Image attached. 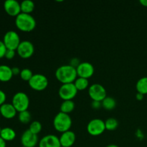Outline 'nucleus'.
I'll use <instances>...</instances> for the list:
<instances>
[{
    "instance_id": "nucleus-10",
    "label": "nucleus",
    "mask_w": 147,
    "mask_h": 147,
    "mask_svg": "<svg viewBox=\"0 0 147 147\" xmlns=\"http://www.w3.org/2000/svg\"><path fill=\"white\" fill-rule=\"evenodd\" d=\"M17 53L20 57L28 59L33 55L34 53V46L29 40H23L20 42L17 49Z\"/></svg>"
},
{
    "instance_id": "nucleus-18",
    "label": "nucleus",
    "mask_w": 147,
    "mask_h": 147,
    "mask_svg": "<svg viewBox=\"0 0 147 147\" xmlns=\"http://www.w3.org/2000/svg\"><path fill=\"white\" fill-rule=\"evenodd\" d=\"M0 136L5 142H11L16 137V132L14 129L9 127H5L1 129L0 131Z\"/></svg>"
},
{
    "instance_id": "nucleus-22",
    "label": "nucleus",
    "mask_w": 147,
    "mask_h": 147,
    "mask_svg": "<svg viewBox=\"0 0 147 147\" xmlns=\"http://www.w3.org/2000/svg\"><path fill=\"white\" fill-rule=\"evenodd\" d=\"M116 101L111 96H107L104 100L102 101V107L106 110L111 111L116 108Z\"/></svg>"
},
{
    "instance_id": "nucleus-33",
    "label": "nucleus",
    "mask_w": 147,
    "mask_h": 147,
    "mask_svg": "<svg viewBox=\"0 0 147 147\" xmlns=\"http://www.w3.org/2000/svg\"><path fill=\"white\" fill-rule=\"evenodd\" d=\"M11 70H12V73L13 76H17V75H20L21 70H20V68L17 67H11Z\"/></svg>"
},
{
    "instance_id": "nucleus-4",
    "label": "nucleus",
    "mask_w": 147,
    "mask_h": 147,
    "mask_svg": "<svg viewBox=\"0 0 147 147\" xmlns=\"http://www.w3.org/2000/svg\"><path fill=\"white\" fill-rule=\"evenodd\" d=\"M11 104L14 106L17 111L20 113L27 111L30 106V98L24 92H17L13 96Z\"/></svg>"
},
{
    "instance_id": "nucleus-38",
    "label": "nucleus",
    "mask_w": 147,
    "mask_h": 147,
    "mask_svg": "<svg viewBox=\"0 0 147 147\" xmlns=\"http://www.w3.org/2000/svg\"><path fill=\"white\" fill-rule=\"evenodd\" d=\"M1 128H0V131H1Z\"/></svg>"
},
{
    "instance_id": "nucleus-36",
    "label": "nucleus",
    "mask_w": 147,
    "mask_h": 147,
    "mask_svg": "<svg viewBox=\"0 0 147 147\" xmlns=\"http://www.w3.org/2000/svg\"><path fill=\"white\" fill-rule=\"evenodd\" d=\"M140 4L142 5H143L144 7H147V0H140Z\"/></svg>"
},
{
    "instance_id": "nucleus-5",
    "label": "nucleus",
    "mask_w": 147,
    "mask_h": 147,
    "mask_svg": "<svg viewBox=\"0 0 147 147\" xmlns=\"http://www.w3.org/2000/svg\"><path fill=\"white\" fill-rule=\"evenodd\" d=\"M2 41L7 50H17V47L22 42L17 32L13 30H10L5 33Z\"/></svg>"
},
{
    "instance_id": "nucleus-25",
    "label": "nucleus",
    "mask_w": 147,
    "mask_h": 147,
    "mask_svg": "<svg viewBox=\"0 0 147 147\" xmlns=\"http://www.w3.org/2000/svg\"><path fill=\"white\" fill-rule=\"evenodd\" d=\"M18 119L19 121H20L22 123L27 124V123H30V122L31 121V113H30V111H28V110L20 112V113H19Z\"/></svg>"
},
{
    "instance_id": "nucleus-24",
    "label": "nucleus",
    "mask_w": 147,
    "mask_h": 147,
    "mask_svg": "<svg viewBox=\"0 0 147 147\" xmlns=\"http://www.w3.org/2000/svg\"><path fill=\"white\" fill-rule=\"evenodd\" d=\"M105 126H106V130L114 131L119 126V121L114 118H109L105 121Z\"/></svg>"
},
{
    "instance_id": "nucleus-19",
    "label": "nucleus",
    "mask_w": 147,
    "mask_h": 147,
    "mask_svg": "<svg viewBox=\"0 0 147 147\" xmlns=\"http://www.w3.org/2000/svg\"><path fill=\"white\" fill-rule=\"evenodd\" d=\"M21 7V12L25 14H30L34 9V3L31 0H24L20 3Z\"/></svg>"
},
{
    "instance_id": "nucleus-6",
    "label": "nucleus",
    "mask_w": 147,
    "mask_h": 147,
    "mask_svg": "<svg viewBox=\"0 0 147 147\" xmlns=\"http://www.w3.org/2000/svg\"><path fill=\"white\" fill-rule=\"evenodd\" d=\"M32 89L37 91H42L47 88L48 86V79L45 76L40 73L33 75L32 78L28 82Z\"/></svg>"
},
{
    "instance_id": "nucleus-16",
    "label": "nucleus",
    "mask_w": 147,
    "mask_h": 147,
    "mask_svg": "<svg viewBox=\"0 0 147 147\" xmlns=\"http://www.w3.org/2000/svg\"><path fill=\"white\" fill-rule=\"evenodd\" d=\"M17 112L11 103H4L0 106V114L7 119H11L15 117Z\"/></svg>"
},
{
    "instance_id": "nucleus-12",
    "label": "nucleus",
    "mask_w": 147,
    "mask_h": 147,
    "mask_svg": "<svg viewBox=\"0 0 147 147\" xmlns=\"http://www.w3.org/2000/svg\"><path fill=\"white\" fill-rule=\"evenodd\" d=\"M21 144L24 147H35L39 144L38 136L27 129L22 135Z\"/></svg>"
},
{
    "instance_id": "nucleus-15",
    "label": "nucleus",
    "mask_w": 147,
    "mask_h": 147,
    "mask_svg": "<svg viewBox=\"0 0 147 147\" xmlns=\"http://www.w3.org/2000/svg\"><path fill=\"white\" fill-rule=\"evenodd\" d=\"M59 139H60L61 146L71 147L76 142V136L74 132L70 130L64 132V133H62L61 136Z\"/></svg>"
},
{
    "instance_id": "nucleus-39",
    "label": "nucleus",
    "mask_w": 147,
    "mask_h": 147,
    "mask_svg": "<svg viewBox=\"0 0 147 147\" xmlns=\"http://www.w3.org/2000/svg\"><path fill=\"white\" fill-rule=\"evenodd\" d=\"M0 117H1V114H0Z\"/></svg>"
},
{
    "instance_id": "nucleus-21",
    "label": "nucleus",
    "mask_w": 147,
    "mask_h": 147,
    "mask_svg": "<svg viewBox=\"0 0 147 147\" xmlns=\"http://www.w3.org/2000/svg\"><path fill=\"white\" fill-rule=\"evenodd\" d=\"M136 88L138 93L143 95L147 94V77H143L138 80Z\"/></svg>"
},
{
    "instance_id": "nucleus-3",
    "label": "nucleus",
    "mask_w": 147,
    "mask_h": 147,
    "mask_svg": "<svg viewBox=\"0 0 147 147\" xmlns=\"http://www.w3.org/2000/svg\"><path fill=\"white\" fill-rule=\"evenodd\" d=\"M72 126V119L69 114L59 112L54 118L53 126L55 129L60 133L70 131Z\"/></svg>"
},
{
    "instance_id": "nucleus-11",
    "label": "nucleus",
    "mask_w": 147,
    "mask_h": 147,
    "mask_svg": "<svg viewBox=\"0 0 147 147\" xmlns=\"http://www.w3.org/2000/svg\"><path fill=\"white\" fill-rule=\"evenodd\" d=\"M76 71L78 77L88 79L94 74L95 69L91 63L88 62H82L76 67Z\"/></svg>"
},
{
    "instance_id": "nucleus-8",
    "label": "nucleus",
    "mask_w": 147,
    "mask_h": 147,
    "mask_svg": "<svg viewBox=\"0 0 147 147\" xmlns=\"http://www.w3.org/2000/svg\"><path fill=\"white\" fill-rule=\"evenodd\" d=\"M78 91L74 83L63 84L59 88L58 94L63 100H73L77 95Z\"/></svg>"
},
{
    "instance_id": "nucleus-9",
    "label": "nucleus",
    "mask_w": 147,
    "mask_h": 147,
    "mask_svg": "<svg viewBox=\"0 0 147 147\" xmlns=\"http://www.w3.org/2000/svg\"><path fill=\"white\" fill-rule=\"evenodd\" d=\"M105 130H106L105 121H103L102 119H92L87 125V131L91 136H100L105 131Z\"/></svg>"
},
{
    "instance_id": "nucleus-32",
    "label": "nucleus",
    "mask_w": 147,
    "mask_h": 147,
    "mask_svg": "<svg viewBox=\"0 0 147 147\" xmlns=\"http://www.w3.org/2000/svg\"><path fill=\"white\" fill-rule=\"evenodd\" d=\"M80 60H79V59H78V58H73V59H72L71 60V61H70V65H72L73 66V67H77L79 65H80Z\"/></svg>"
},
{
    "instance_id": "nucleus-2",
    "label": "nucleus",
    "mask_w": 147,
    "mask_h": 147,
    "mask_svg": "<svg viewBox=\"0 0 147 147\" xmlns=\"http://www.w3.org/2000/svg\"><path fill=\"white\" fill-rule=\"evenodd\" d=\"M16 27L24 32L33 31L36 27V20L30 14L20 13L15 18Z\"/></svg>"
},
{
    "instance_id": "nucleus-28",
    "label": "nucleus",
    "mask_w": 147,
    "mask_h": 147,
    "mask_svg": "<svg viewBox=\"0 0 147 147\" xmlns=\"http://www.w3.org/2000/svg\"><path fill=\"white\" fill-rule=\"evenodd\" d=\"M7 47L4 45L3 41L0 40V59L5 56V53L7 52Z\"/></svg>"
},
{
    "instance_id": "nucleus-23",
    "label": "nucleus",
    "mask_w": 147,
    "mask_h": 147,
    "mask_svg": "<svg viewBox=\"0 0 147 147\" xmlns=\"http://www.w3.org/2000/svg\"><path fill=\"white\" fill-rule=\"evenodd\" d=\"M74 85L78 90H84L89 86L88 79L78 77L75 80Z\"/></svg>"
},
{
    "instance_id": "nucleus-40",
    "label": "nucleus",
    "mask_w": 147,
    "mask_h": 147,
    "mask_svg": "<svg viewBox=\"0 0 147 147\" xmlns=\"http://www.w3.org/2000/svg\"><path fill=\"white\" fill-rule=\"evenodd\" d=\"M22 147H24V146H22Z\"/></svg>"
},
{
    "instance_id": "nucleus-35",
    "label": "nucleus",
    "mask_w": 147,
    "mask_h": 147,
    "mask_svg": "<svg viewBox=\"0 0 147 147\" xmlns=\"http://www.w3.org/2000/svg\"><path fill=\"white\" fill-rule=\"evenodd\" d=\"M0 147H6V142L0 136Z\"/></svg>"
},
{
    "instance_id": "nucleus-29",
    "label": "nucleus",
    "mask_w": 147,
    "mask_h": 147,
    "mask_svg": "<svg viewBox=\"0 0 147 147\" xmlns=\"http://www.w3.org/2000/svg\"><path fill=\"white\" fill-rule=\"evenodd\" d=\"M16 50H7V52L5 53V56L4 57H6L8 60H11L16 55Z\"/></svg>"
},
{
    "instance_id": "nucleus-34",
    "label": "nucleus",
    "mask_w": 147,
    "mask_h": 147,
    "mask_svg": "<svg viewBox=\"0 0 147 147\" xmlns=\"http://www.w3.org/2000/svg\"><path fill=\"white\" fill-rule=\"evenodd\" d=\"M144 95L142 94V93H137V94H136V99H137V100H143V98H144Z\"/></svg>"
},
{
    "instance_id": "nucleus-31",
    "label": "nucleus",
    "mask_w": 147,
    "mask_h": 147,
    "mask_svg": "<svg viewBox=\"0 0 147 147\" xmlns=\"http://www.w3.org/2000/svg\"><path fill=\"white\" fill-rule=\"evenodd\" d=\"M6 98H7V96H6L5 93L3 90H0V106L5 103Z\"/></svg>"
},
{
    "instance_id": "nucleus-26",
    "label": "nucleus",
    "mask_w": 147,
    "mask_h": 147,
    "mask_svg": "<svg viewBox=\"0 0 147 147\" xmlns=\"http://www.w3.org/2000/svg\"><path fill=\"white\" fill-rule=\"evenodd\" d=\"M42 126L41 123L38 121H33L31 122L29 127V130L32 132V134H34L36 135H38L41 132Z\"/></svg>"
},
{
    "instance_id": "nucleus-13",
    "label": "nucleus",
    "mask_w": 147,
    "mask_h": 147,
    "mask_svg": "<svg viewBox=\"0 0 147 147\" xmlns=\"http://www.w3.org/2000/svg\"><path fill=\"white\" fill-rule=\"evenodd\" d=\"M4 8L7 14L11 17H17L21 13L20 3L16 0H7L4 3Z\"/></svg>"
},
{
    "instance_id": "nucleus-37",
    "label": "nucleus",
    "mask_w": 147,
    "mask_h": 147,
    "mask_svg": "<svg viewBox=\"0 0 147 147\" xmlns=\"http://www.w3.org/2000/svg\"><path fill=\"white\" fill-rule=\"evenodd\" d=\"M106 147H119V146H117V145H116V144H109V145H108V146H106Z\"/></svg>"
},
{
    "instance_id": "nucleus-41",
    "label": "nucleus",
    "mask_w": 147,
    "mask_h": 147,
    "mask_svg": "<svg viewBox=\"0 0 147 147\" xmlns=\"http://www.w3.org/2000/svg\"><path fill=\"white\" fill-rule=\"evenodd\" d=\"M61 147H63V146H61Z\"/></svg>"
},
{
    "instance_id": "nucleus-27",
    "label": "nucleus",
    "mask_w": 147,
    "mask_h": 147,
    "mask_svg": "<svg viewBox=\"0 0 147 147\" xmlns=\"http://www.w3.org/2000/svg\"><path fill=\"white\" fill-rule=\"evenodd\" d=\"M33 73L30 69L29 68H24L21 70L20 72V78L22 79L24 81L29 82L30 80V79L32 78L33 76Z\"/></svg>"
},
{
    "instance_id": "nucleus-7",
    "label": "nucleus",
    "mask_w": 147,
    "mask_h": 147,
    "mask_svg": "<svg viewBox=\"0 0 147 147\" xmlns=\"http://www.w3.org/2000/svg\"><path fill=\"white\" fill-rule=\"evenodd\" d=\"M88 94L92 100H96V101L102 102L107 97L106 88L104 86L98 83H94L89 86Z\"/></svg>"
},
{
    "instance_id": "nucleus-1",
    "label": "nucleus",
    "mask_w": 147,
    "mask_h": 147,
    "mask_svg": "<svg viewBox=\"0 0 147 147\" xmlns=\"http://www.w3.org/2000/svg\"><path fill=\"white\" fill-rule=\"evenodd\" d=\"M55 77L63 84L74 83L78 77L76 68L70 65L60 66L55 71Z\"/></svg>"
},
{
    "instance_id": "nucleus-17",
    "label": "nucleus",
    "mask_w": 147,
    "mask_h": 147,
    "mask_svg": "<svg viewBox=\"0 0 147 147\" xmlns=\"http://www.w3.org/2000/svg\"><path fill=\"white\" fill-rule=\"evenodd\" d=\"M12 77L13 73L11 67L5 65H0V81L8 82L12 78Z\"/></svg>"
},
{
    "instance_id": "nucleus-20",
    "label": "nucleus",
    "mask_w": 147,
    "mask_h": 147,
    "mask_svg": "<svg viewBox=\"0 0 147 147\" xmlns=\"http://www.w3.org/2000/svg\"><path fill=\"white\" fill-rule=\"evenodd\" d=\"M75 109V103L73 100H63L60 105V112L69 114Z\"/></svg>"
},
{
    "instance_id": "nucleus-14",
    "label": "nucleus",
    "mask_w": 147,
    "mask_h": 147,
    "mask_svg": "<svg viewBox=\"0 0 147 147\" xmlns=\"http://www.w3.org/2000/svg\"><path fill=\"white\" fill-rule=\"evenodd\" d=\"M39 147H61L60 139L54 134L43 136L39 142Z\"/></svg>"
},
{
    "instance_id": "nucleus-30",
    "label": "nucleus",
    "mask_w": 147,
    "mask_h": 147,
    "mask_svg": "<svg viewBox=\"0 0 147 147\" xmlns=\"http://www.w3.org/2000/svg\"><path fill=\"white\" fill-rule=\"evenodd\" d=\"M91 107L93 109H96L98 110L100 108L102 107V102L100 101H96V100H93L91 103Z\"/></svg>"
}]
</instances>
